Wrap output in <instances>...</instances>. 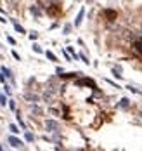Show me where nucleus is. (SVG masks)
<instances>
[{"instance_id":"1","label":"nucleus","mask_w":142,"mask_h":151,"mask_svg":"<svg viewBox=\"0 0 142 151\" xmlns=\"http://www.w3.org/2000/svg\"><path fill=\"white\" fill-rule=\"evenodd\" d=\"M7 141H9V144H10L12 148H17V150L24 148V143H23L21 139H17L16 136H9V137H7Z\"/></svg>"},{"instance_id":"2","label":"nucleus","mask_w":142,"mask_h":151,"mask_svg":"<svg viewBox=\"0 0 142 151\" xmlns=\"http://www.w3.org/2000/svg\"><path fill=\"white\" fill-rule=\"evenodd\" d=\"M45 129H47V132H57L59 130V123L56 122V120H45Z\"/></svg>"},{"instance_id":"3","label":"nucleus","mask_w":142,"mask_h":151,"mask_svg":"<svg viewBox=\"0 0 142 151\" xmlns=\"http://www.w3.org/2000/svg\"><path fill=\"white\" fill-rule=\"evenodd\" d=\"M83 17H85V7H82V9H80L78 16H76V19H75V26H82V23H83Z\"/></svg>"},{"instance_id":"4","label":"nucleus","mask_w":142,"mask_h":151,"mask_svg":"<svg viewBox=\"0 0 142 151\" xmlns=\"http://www.w3.org/2000/svg\"><path fill=\"white\" fill-rule=\"evenodd\" d=\"M29 12H31V16H33V17H36V19H38V17H42V10H40V7H38V5H31V7H29Z\"/></svg>"},{"instance_id":"5","label":"nucleus","mask_w":142,"mask_h":151,"mask_svg":"<svg viewBox=\"0 0 142 151\" xmlns=\"http://www.w3.org/2000/svg\"><path fill=\"white\" fill-rule=\"evenodd\" d=\"M0 71H2V73H3V75H5V77H7V78L10 80V82H12V83H14V75H12V71H10L9 68L2 66V68H0Z\"/></svg>"},{"instance_id":"6","label":"nucleus","mask_w":142,"mask_h":151,"mask_svg":"<svg viewBox=\"0 0 142 151\" xmlns=\"http://www.w3.org/2000/svg\"><path fill=\"white\" fill-rule=\"evenodd\" d=\"M111 71H113V77H115V78H118V80L123 78V75H121V68H120V66H113Z\"/></svg>"},{"instance_id":"7","label":"nucleus","mask_w":142,"mask_h":151,"mask_svg":"<svg viewBox=\"0 0 142 151\" xmlns=\"http://www.w3.org/2000/svg\"><path fill=\"white\" fill-rule=\"evenodd\" d=\"M118 106H120L121 110H128V108H130V101H128L127 97H121L120 103H118Z\"/></svg>"},{"instance_id":"8","label":"nucleus","mask_w":142,"mask_h":151,"mask_svg":"<svg viewBox=\"0 0 142 151\" xmlns=\"http://www.w3.org/2000/svg\"><path fill=\"white\" fill-rule=\"evenodd\" d=\"M45 57H47L49 61H52V63H57V57H56V54H54V52H50V50H45Z\"/></svg>"},{"instance_id":"9","label":"nucleus","mask_w":142,"mask_h":151,"mask_svg":"<svg viewBox=\"0 0 142 151\" xmlns=\"http://www.w3.org/2000/svg\"><path fill=\"white\" fill-rule=\"evenodd\" d=\"M71 30H73V24H71V23H66V24H64V28H62V33H64V35H69V33H71Z\"/></svg>"},{"instance_id":"10","label":"nucleus","mask_w":142,"mask_h":151,"mask_svg":"<svg viewBox=\"0 0 142 151\" xmlns=\"http://www.w3.org/2000/svg\"><path fill=\"white\" fill-rule=\"evenodd\" d=\"M24 139H26L28 143H33V141H35V136H33L31 132H28V130H24Z\"/></svg>"},{"instance_id":"11","label":"nucleus","mask_w":142,"mask_h":151,"mask_svg":"<svg viewBox=\"0 0 142 151\" xmlns=\"http://www.w3.org/2000/svg\"><path fill=\"white\" fill-rule=\"evenodd\" d=\"M14 30H16L17 33H21V35H23V33H26V30H24V28H23L19 23H14Z\"/></svg>"},{"instance_id":"12","label":"nucleus","mask_w":142,"mask_h":151,"mask_svg":"<svg viewBox=\"0 0 142 151\" xmlns=\"http://www.w3.org/2000/svg\"><path fill=\"white\" fill-rule=\"evenodd\" d=\"M31 49H33V50H35L36 54H45V50H43V49H42V47H40L38 43H33V47H31Z\"/></svg>"},{"instance_id":"13","label":"nucleus","mask_w":142,"mask_h":151,"mask_svg":"<svg viewBox=\"0 0 142 151\" xmlns=\"http://www.w3.org/2000/svg\"><path fill=\"white\" fill-rule=\"evenodd\" d=\"M9 129H10V132H12V134H19V127H17L16 123H10V125H9Z\"/></svg>"},{"instance_id":"14","label":"nucleus","mask_w":142,"mask_h":151,"mask_svg":"<svg viewBox=\"0 0 142 151\" xmlns=\"http://www.w3.org/2000/svg\"><path fill=\"white\" fill-rule=\"evenodd\" d=\"M16 118H17V123H19V127H21L23 130H26V125H24V122H23V118L19 117V113H17V117H16Z\"/></svg>"},{"instance_id":"15","label":"nucleus","mask_w":142,"mask_h":151,"mask_svg":"<svg viewBox=\"0 0 142 151\" xmlns=\"http://www.w3.org/2000/svg\"><path fill=\"white\" fill-rule=\"evenodd\" d=\"M3 92H5V96H10L12 94V90H10V87L7 83H3Z\"/></svg>"},{"instance_id":"16","label":"nucleus","mask_w":142,"mask_h":151,"mask_svg":"<svg viewBox=\"0 0 142 151\" xmlns=\"http://www.w3.org/2000/svg\"><path fill=\"white\" fill-rule=\"evenodd\" d=\"M127 89H128L130 92H134V94H141V90H139V89H135L134 85H127Z\"/></svg>"},{"instance_id":"17","label":"nucleus","mask_w":142,"mask_h":151,"mask_svg":"<svg viewBox=\"0 0 142 151\" xmlns=\"http://www.w3.org/2000/svg\"><path fill=\"white\" fill-rule=\"evenodd\" d=\"M0 104H2V106H5V104H7V97H5L2 92H0Z\"/></svg>"},{"instance_id":"18","label":"nucleus","mask_w":142,"mask_h":151,"mask_svg":"<svg viewBox=\"0 0 142 151\" xmlns=\"http://www.w3.org/2000/svg\"><path fill=\"white\" fill-rule=\"evenodd\" d=\"M80 59H82V61H83L85 64H90V61H88V57H87L85 54H80Z\"/></svg>"},{"instance_id":"19","label":"nucleus","mask_w":142,"mask_h":151,"mask_svg":"<svg viewBox=\"0 0 142 151\" xmlns=\"http://www.w3.org/2000/svg\"><path fill=\"white\" fill-rule=\"evenodd\" d=\"M26 99H28V101H38V96H31V94H26Z\"/></svg>"},{"instance_id":"20","label":"nucleus","mask_w":142,"mask_h":151,"mask_svg":"<svg viewBox=\"0 0 142 151\" xmlns=\"http://www.w3.org/2000/svg\"><path fill=\"white\" fill-rule=\"evenodd\" d=\"M9 108H10L12 111H16V101H12V99H10V101H9Z\"/></svg>"},{"instance_id":"21","label":"nucleus","mask_w":142,"mask_h":151,"mask_svg":"<svg viewBox=\"0 0 142 151\" xmlns=\"http://www.w3.org/2000/svg\"><path fill=\"white\" fill-rule=\"evenodd\" d=\"M36 37H38L36 31H31V33H29V40H36Z\"/></svg>"},{"instance_id":"22","label":"nucleus","mask_w":142,"mask_h":151,"mask_svg":"<svg viewBox=\"0 0 142 151\" xmlns=\"http://www.w3.org/2000/svg\"><path fill=\"white\" fill-rule=\"evenodd\" d=\"M106 83H109V85H113V87H116V89H121V87H120L118 83H115L113 80H106Z\"/></svg>"},{"instance_id":"23","label":"nucleus","mask_w":142,"mask_h":151,"mask_svg":"<svg viewBox=\"0 0 142 151\" xmlns=\"http://www.w3.org/2000/svg\"><path fill=\"white\" fill-rule=\"evenodd\" d=\"M12 56H14V59H16V61H21V56H19L16 50H12Z\"/></svg>"},{"instance_id":"24","label":"nucleus","mask_w":142,"mask_h":151,"mask_svg":"<svg viewBox=\"0 0 142 151\" xmlns=\"http://www.w3.org/2000/svg\"><path fill=\"white\" fill-rule=\"evenodd\" d=\"M56 73H57V75H62V73H64V68L57 66V68H56Z\"/></svg>"},{"instance_id":"25","label":"nucleus","mask_w":142,"mask_h":151,"mask_svg":"<svg viewBox=\"0 0 142 151\" xmlns=\"http://www.w3.org/2000/svg\"><path fill=\"white\" fill-rule=\"evenodd\" d=\"M7 42H9V43H10V45H16V40H14V38H12V37H7Z\"/></svg>"},{"instance_id":"26","label":"nucleus","mask_w":142,"mask_h":151,"mask_svg":"<svg viewBox=\"0 0 142 151\" xmlns=\"http://www.w3.org/2000/svg\"><path fill=\"white\" fill-rule=\"evenodd\" d=\"M5 78H7V77H5L3 73H0V83H5Z\"/></svg>"},{"instance_id":"27","label":"nucleus","mask_w":142,"mask_h":151,"mask_svg":"<svg viewBox=\"0 0 142 151\" xmlns=\"http://www.w3.org/2000/svg\"><path fill=\"white\" fill-rule=\"evenodd\" d=\"M0 23H7V19H5V17H2V16H0Z\"/></svg>"},{"instance_id":"28","label":"nucleus","mask_w":142,"mask_h":151,"mask_svg":"<svg viewBox=\"0 0 142 151\" xmlns=\"http://www.w3.org/2000/svg\"><path fill=\"white\" fill-rule=\"evenodd\" d=\"M87 2H88V3H90V2H92V0H87Z\"/></svg>"}]
</instances>
